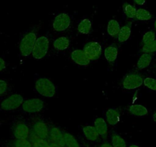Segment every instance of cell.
Masks as SVG:
<instances>
[{
    "mask_svg": "<svg viewBox=\"0 0 156 147\" xmlns=\"http://www.w3.org/2000/svg\"><path fill=\"white\" fill-rule=\"evenodd\" d=\"M34 88L40 95L48 98L55 97L56 94V86L50 79L47 77H41L37 79L34 84Z\"/></svg>",
    "mask_w": 156,
    "mask_h": 147,
    "instance_id": "obj_1",
    "label": "cell"
},
{
    "mask_svg": "<svg viewBox=\"0 0 156 147\" xmlns=\"http://www.w3.org/2000/svg\"><path fill=\"white\" fill-rule=\"evenodd\" d=\"M49 49V40L45 36H41L36 39L33 48L32 55L34 59H42L47 55Z\"/></svg>",
    "mask_w": 156,
    "mask_h": 147,
    "instance_id": "obj_2",
    "label": "cell"
},
{
    "mask_svg": "<svg viewBox=\"0 0 156 147\" xmlns=\"http://www.w3.org/2000/svg\"><path fill=\"white\" fill-rule=\"evenodd\" d=\"M36 39L37 36L34 32L28 33L22 38L19 43V50L22 56L28 57L31 55Z\"/></svg>",
    "mask_w": 156,
    "mask_h": 147,
    "instance_id": "obj_3",
    "label": "cell"
},
{
    "mask_svg": "<svg viewBox=\"0 0 156 147\" xmlns=\"http://www.w3.org/2000/svg\"><path fill=\"white\" fill-rule=\"evenodd\" d=\"M24 98L21 94H14L4 99L0 103V109L5 111H10L18 109L22 106Z\"/></svg>",
    "mask_w": 156,
    "mask_h": 147,
    "instance_id": "obj_4",
    "label": "cell"
},
{
    "mask_svg": "<svg viewBox=\"0 0 156 147\" xmlns=\"http://www.w3.org/2000/svg\"><path fill=\"white\" fill-rule=\"evenodd\" d=\"M144 78L141 74L136 72H132L124 77L122 80V88L126 90H134L139 88L143 84Z\"/></svg>",
    "mask_w": 156,
    "mask_h": 147,
    "instance_id": "obj_5",
    "label": "cell"
},
{
    "mask_svg": "<svg viewBox=\"0 0 156 147\" xmlns=\"http://www.w3.org/2000/svg\"><path fill=\"white\" fill-rule=\"evenodd\" d=\"M22 110L28 113H36L44 109V101L41 99L32 98L24 100L22 104Z\"/></svg>",
    "mask_w": 156,
    "mask_h": 147,
    "instance_id": "obj_6",
    "label": "cell"
},
{
    "mask_svg": "<svg viewBox=\"0 0 156 147\" xmlns=\"http://www.w3.org/2000/svg\"><path fill=\"white\" fill-rule=\"evenodd\" d=\"M70 17L67 13L58 15L53 21V28L58 32L66 31L70 25Z\"/></svg>",
    "mask_w": 156,
    "mask_h": 147,
    "instance_id": "obj_7",
    "label": "cell"
},
{
    "mask_svg": "<svg viewBox=\"0 0 156 147\" xmlns=\"http://www.w3.org/2000/svg\"><path fill=\"white\" fill-rule=\"evenodd\" d=\"M83 51L90 61H95L100 58L102 48L101 45L97 41H91L84 46Z\"/></svg>",
    "mask_w": 156,
    "mask_h": 147,
    "instance_id": "obj_8",
    "label": "cell"
},
{
    "mask_svg": "<svg viewBox=\"0 0 156 147\" xmlns=\"http://www.w3.org/2000/svg\"><path fill=\"white\" fill-rule=\"evenodd\" d=\"M49 130H50V128L46 123L43 121H37L33 124L31 133L40 139L48 140L49 137Z\"/></svg>",
    "mask_w": 156,
    "mask_h": 147,
    "instance_id": "obj_9",
    "label": "cell"
},
{
    "mask_svg": "<svg viewBox=\"0 0 156 147\" xmlns=\"http://www.w3.org/2000/svg\"><path fill=\"white\" fill-rule=\"evenodd\" d=\"M12 130L15 139H28L31 133L28 126L22 121L16 123L13 125Z\"/></svg>",
    "mask_w": 156,
    "mask_h": 147,
    "instance_id": "obj_10",
    "label": "cell"
},
{
    "mask_svg": "<svg viewBox=\"0 0 156 147\" xmlns=\"http://www.w3.org/2000/svg\"><path fill=\"white\" fill-rule=\"evenodd\" d=\"M49 140L61 147H65V142H64V133L58 127H51L49 130Z\"/></svg>",
    "mask_w": 156,
    "mask_h": 147,
    "instance_id": "obj_11",
    "label": "cell"
},
{
    "mask_svg": "<svg viewBox=\"0 0 156 147\" xmlns=\"http://www.w3.org/2000/svg\"><path fill=\"white\" fill-rule=\"evenodd\" d=\"M70 58L72 61L76 64L80 66H87L90 64V61L87 58L83 50L76 49L70 54Z\"/></svg>",
    "mask_w": 156,
    "mask_h": 147,
    "instance_id": "obj_12",
    "label": "cell"
},
{
    "mask_svg": "<svg viewBox=\"0 0 156 147\" xmlns=\"http://www.w3.org/2000/svg\"><path fill=\"white\" fill-rule=\"evenodd\" d=\"M120 112L119 109H115V108H110L106 111L105 117L107 124L110 126H115L118 124L120 121Z\"/></svg>",
    "mask_w": 156,
    "mask_h": 147,
    "instance_id": "obj_13",
    "label": "cell"
},
{
    "mask_svg": "<svg viewBox=\"0 0 156 147\" xmlns=\"http://www.w3.org/2000/svg\"><path fill=\"white\" fill-rule=\"evenodd\" d=\"M94 127L97 130L99 136L106 139L108 135L107 123L103 118L97 117L94 122Z\"/></svg>",
    "mask_w": 156,
    "mask_h": 147,
    "instance_id": "obj_14",
    "label": "cell"
},
{
    "mask_svg": "<svg viewBox=\"0 0 156 147\" xmlns=\"http://www.w3.org/2000/svg\"><path fill=\"white\" fill-rule=\"evenodd\" d=\"M83 136L90 142H95L99 139V134L94 126H86L82 128Z\"/></svg>",
    "mask_w": 156,
    "mask_h": 147,
    "instance_id": "obj_15",
    "label": "cell"
},
{
    "mask_svg": "<svg viewBox=\"0 0 156 147\" xmlns=\"http://www.w3.org/2000/svg\"><path fill=\"white\" fill-rule=\"evenodd\" d=\"M129 111L132 115L138 117H142L148 115V109L143 105L141 104H133L128 107Z\"/></svg>",
    "mask_w": 156,
    "mask_h": 147,
    "instance_id": "obj_16",
    "label": "cell"
},
{
    "mask_svg": "<svg viewBox=\"0 0 156 147\" xmlns=\"http://www.w3.org/2000/svg\"><path fill=\"white\" fill-rule=\"evenodd\" d=\"M104 56L109 63L115 62L118 56V49L115 46H108L104 50Z\"/></svg>",
    "mask_w": 156,
    "mask_h": 147,
    "instance_id": "obj_17",
    "label": "cell"
},
{
    "mask_svg": "<svg viewBox=\"0 0 156 147\" xmlns=\"http://www.w3.org/2000/svg\"><path fill=\"white\" fill-rule=\"evenodd\" d=\"M151 61H152V55H151V54L143 53L141 55L140 58H139V60H138L137 64H136L137 68L139 69V70L146 68V67H148L150 65Z\"/></svg>",
    "mask_w": 156,
    "mask_h": 147,
    "instance_id": "obj_18",
    "label": "cell"
},
{
    "mask_svg": "<svg viewBox=\"0 0 156 147\" xmlns=\"http://www.w3.org/2000/svg\"><path fill=\"white\" fill-rule=\"evenodd\" d=\"M131 25L130 24H126L123 27H122L119 30V34L117 35L118 41L121 43L126 41L131 35Z\"/></svg>",
    "mask_w": 156,
    "mask_h": 147,
    "instance_id": "obj_19",
    "label": "cell"
},
{
    "mask_svg": "<svg viewBox=\"0 0 156 147\" xmlns=\"http://www.w3.org/2000/svg\"><path fill=\"white\" fill-rule=\"evenodd\" d=\"M70 45V40L67 37H60L55 40L53 47L57 51H64Z\"/></svg>",
    "mask_w": 156,
    "mask_h": 147,
    "instance_id": "obj_20",
    "label": "cell"
},
{
    "mask_svg": "<svg viewBox=\"0 0 156 147\" xmlns=\"http://www.w3.org/2000/svg\"><path fill=\"white\" fill-rule=\"evenodd\" d=\"M119 30H120V25L116 20L112 19L109 21L107 25V33L109 35L112 37H115L119 34Z\"/></svg>",
    "mask_w": 156,
    "mask_h": 147,
    "instance_id": "obj_21",
    "label": "cell"
},
{
    "mask_svg": "<svg viewBox=\"0 0 156 147\" xmlns=\"http://www.w3.org/2000/svg\"><path fill=\"white\" fill-rule=\"evenodd\" d=\"M92 29V22L90 19H84L79 23L77 27L78 31L81 34H90Z\"/></svg>",
    "mask_w": 156,
    "mask_h": 147,
    "instance_id": "obj_22",
    "label": "cell"
},
{
    "mask_svg": "<svg viewBox=\"0 0 156 147\" xmlns=\"http://www.w3.org/2000/svg\"><path fill=\"white\" fill-rule=\"evenodd\" d=\"M63 133H64V142H65V147H80L78 140L73 135L67 132H63Z\"/></svg>",
    "mask_w": 156,
    "mask_h": 147,
    "instance_id": "obj_23",
    "label": "cell"
},
{
    "mask_svg": "<svg viewBox=\"0 0 156 147\" xmlns=\"http://www.w3.org/2000/svg\"><path fill=\"white\" fill-rule=\"evenodd\" d=\"M111 143L112 147H127L125 139L115 133L111 135Z\"/></svg>",
    "mask_w": 156,
    "mask_h": 147,
    "instance_id": "obj_24",
    "label": "cell"
},
{
    "mask_svg": "<svg viewBox=\"0 0 156 147\" xmlns=\"http://www.w3.org/2000/svg\"><path fill=\"white\" fill-rule=\"evenodd\" d=\"M10 147H32V143L28 139H15L10 142Z\"/></svg>",
    "mask_w": 156,
    "mask_h": 147,
    "instance_id": "obj_25",
    "label": "cell"
},
{
    "mask_svg": "<svg viewBox=\"0 0 156 147\" xmlns=\"http://www.w3.org/2000/svg\"><path fill=\"white\" fill-rule=\"evenodd\" d=\"M136 19L139 21H148L151 19V15L145 9H139L136 10Z\"/></svg>",
    "mask_w": 156,
    "mask_h": 147,
    "instance_id": "obj_26",
    "label": "cell"
},
{
    "mask_svg": "<svg viewBox=\"0 0 156 147\" xmlns=\"http://www.w3.org/2000/svg\"><path fill=\"white\" fill-rule=\"evenodd\" d=\"M155 33L152 31H148L147 32H145V34L142 36V45H146L148 43L152 42L153 41L155 40Z\"/></svg>",
    "mask_w": 156,
    "mask_h": 147,
    "instance_id": "obj_27",
    "label": "cell"
},
{
    "mask_svg": "<svg viewBox=\"0 0 156 147\" xmlns=\"http://www.w3.org/2000/svg\"><path fill=\"white\" fill-rule=\"evenodd\" d=\"M136 10L137 9L133 5H130V4H126L125 7H124V13H125L126 16L129 18V19H134V18H136Z\"/></svg>",
    "mask_w": 156,
    "mask_h": 147,
    "instance_id": "obj_28",
    "label": "cell"
},
{
    "mask_svg": "<svg viewBox=\"0 0 156 147\" xmlns=\"http://www.w3.org/2000/svg\"><path fill=\"white\" fill-rule=\"evenodd\" d=\"M143 84L148 89L156 91V79L150 77H145L144 78Z\"/></svg>",
    "mask_w": 156,
    "mask_h": 147,
    "instance_id": "obj_29",
    "label": "cell"
},
{
    "mask_svg": "<svg viewBox=\"0 0 156 147\" xmlns=\"http://www.w3.org/2000/svg\"><path fill=\"white\" fill-rule=\"evenodd\" d=\"M142 52H143V53L149 54H151L152 52H156V39L154 40V41H153L152 42L142 45Z\"/></svg>",
    "mask_w": 156,
    "mask_h": 147,
    "instance_id": "obj_30",
    "label": "cell"
},
{
    "mask_svg": "<svg viewBox=\"0 0 156 147\" xmlns=\"http://www.w3.org/2000/svg\"><path fill=\"white\" fill-rule=\"evenodd\" d=\"M9 84L6 81L0 79V96H3L9 91Z\"/></svg>",
    "mask_w": 156,
    "mask_h": 147,
    "instance_id": "obj_31",
    "label": "cell"
},
{
    "mask_svg": "<svg viewBox=\"0 0 156 147\" xmlns=\"http://www.w3.org/2000/svg\"><path fill=\"white\" fill-rule=\"evenodd\" d=\"M7 67V64H6V61L3 59V58H0V73L6 69Z\"/></svg>",
    "mask_w": 156,
    "mask_h": 147,
    "instance_id": "obj_32",
    "label": "cell"
},
{
    "mask_svg": "<svg viewBox=\"0 0 156 147\" xmlns=\"http://www.w3.org/2000/svg\"><path fill=\"white\" fill-rule=\"evenodd\" d=\"M133 2L139 5H143L146 2V0H133Z\"/></svg>",
    "mask_w": 156,
    "mask_h": 147,
    "instance_id": "obj_33",
    "label": "cell"
},
{
    "mask_svg": "<svg viewBox=\"0 0 156 147\" xmlns=\"http://www.w3.org/2000/svg\"><path fill=\"white\" fill-rule=\"evenodd\" d=\"M99 147H112V145L109 142H103Z\"/></svg>",
    "mask_w": 156,
    "mask_h": 147,
    "instance_id": "obj_34",
    "label": "cell"
},
{
    "mask_svg": "<svg viewBox=\"0 0 156 147\" xmlns=\"http://www.w3.org/2000/svg\"><path fill=\"white\" fill-rule=\"evenodd\" d=\"M48 142H49V145H50V147H61V145H58V144L55 143V142H51V141L49 140Z\"/></svg>",
    "mask_w": 156,
    "mask_h": 147,
    "instance_id": "obj_35",
    "label": "cell"
},
{
    "mask_svg": "<svg viewBox=\"0 0 156 147\" xmlns=\"http://www.w3.org/2000/svg\"><path fill=\"white\" fill-rule=\"evenodd\" d=\"M152 118H153V120L154 121V123H156V111L154 112V114H153L152 116Z\"/></svg>",
    "mask_w": 156,
    "mask_h": 147,
    "instance_id": "obj_36",
    "label": "cell"
},
{
    "mask_svg": "<svg viewBox=\"0 0 156 147\" xmlns=\"http://www.w3.org/2000/svg\"><path fill=\"white\" fill-rule=\"evenodd\" d=\"M128 147H140V146L138 145H136V144H130Z\"/></svg>",
    "mask_w": 156,
    "mask_h": 147,
    "instance_id": "obj_37",
    "label": "cell"
},
{
    "mask_svg": "<svg viewBox=\"0 0 156 147\" xmlns=\"http://www.w3.org/2000/svg\"><path fill=\"white\" fill-rule=\"evenodd\" d=\"M154 29L156 30V19H155V21H154Z\"/></svg>",
    "mask_w": 156,
    "mask_h": 147,
    "instance_id": "obj_38",
    "label": "cell"
}]
</instances>
